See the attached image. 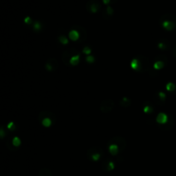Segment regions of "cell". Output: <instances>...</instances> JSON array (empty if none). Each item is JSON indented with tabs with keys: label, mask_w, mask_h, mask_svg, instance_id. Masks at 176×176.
Instances as JSON below:
<instances>
[{
	"label": "cell",
	"mask_w": 176,
	"mask_h": 176,
	"mask_svg": "<svg viewBox=\"0 0 176 176\" xmlns=\"http://www.w3.org/2000/svg\"><path fill=\"white\" fill-rule=\"evenodd\" d=\"M95 57L93 56V55H88L87 57H86V61L88 62V63H94L95 62Z\"/></svg>",
	"instance_id": "cb8c5ba5"
},
{
	"label": "cell",
	"mask_w": 176,
	"mask_h": 176,
	"mask_svg": "<svg viewBox=\"0 0 176 176\" xmlns=\"http://www.w3.org/2000/svg\"><path fill=\"white\" fill-rule=\"evenodd\" d=\"M12 144L14 147H18L21 144V139L18 137H14L12 138Z\"/></svg>",
	"instance_id": "603a6c76"
},
{
	"label": "cell",
	"mask_w": 176,
	"mask_h": 176,
	"mask_svg": "<svg viewBox=\"0 0 176 176\" xmlns=\"http://www.w3.org/2000/svg\"><path fill=\"white\" fill-rule=\"evenodd\" d=\"M131 68L137 72H145L149 71L150 68V62L149 59L143 55H137V57L133 58L130 63Z\"/></svg>",
	"instance_id": "7a4b0ae2"
},
{
	"label": "cell",
	"mask_w": 176,
	"mask_h": 176,
	"mask_svg": "<svg viewBox=\"0 0 176 176\" xmlns=\"http://www.w3.org/2000/svg\"><path fill=\"white\" fill-rule=\"evenodd\" d=\"M80 59H81V56H80V53H76L75 55H73L70 60V65H78V63L80 62Z\"/></svg>",
	"instance_id": "2e32d148"
},
{
	"label": "cell",
	"mask_w": 176,
	"mask_h": 176,
	"mask_svg": "<svg viewBox=\"0 0 176 176\" xmlns=\"http://www.w3.org/2000/svg\"><path fill=\"white\" fill-rule=\"evenodd\" d=\"M125 147H126V141L123 137L120 136L112 137L107 143L108 151L113 156L117 155L119 153L124 151Z\"/></svg>",
	"instance_id": "6da1fadb"
},
{
	"label": "cell",
	"mask_w": 176,
	"mask_h": 176,
	"mask_svg": "<svg viewBox=\"0 0 176 176\" xmlns=\"http://www.w3.org/2000/svg\"><path fill=\"white\" fill-rule=\"evenodd\" d=\"M107 14L109 15V16H111V15L113 14V9H112V7L109 6V5L107 7Z\"/></svg>",
	"instance_id": "4316f807"
},
{
	"label": "cell",
	"mask_w": 176,
	"mask_h": 176,
	"mask_svg": "<svg viewBox=\"0 0 176 176\" xmlns=\"http://www.w3.org/2000/svg\"><path fill=\"white\" fill-rule=\"evenodd\" d=\"M157 47L161 50H167L169 47V42L167 41V40H159L157 42Z\"/></svg>",
	"instance_id": "9a60e30c"
},
{
	"label": "cell",
	"mask_w": 176,
	"mask_h": 176,
	"mask_svg": "<svg viewBox=\"0 0 176 176\" xmlns=\"http://www.w3.org/2000/svg\"><path fill=\"white\" fill-rule=\"evenodd\" d=\"M173 55L176 58V46L173 47Z\"/></svg>",
	"instance_id": "f1b7e54d"
},
{
	"label": "cell",
	"mask_w": 176,
	"mask_h": 176,
	"mask_svg": "<svg viewBox=\"0 0 176 176\" xmlns=\"http://www.w3.org/2000/svg\"><path fill=\"white\" fill-rule=\"evenodd\" d=\"M102 167L105 171L107 172H109V171H112L114 169L115 167V164L114 162L113 161V160L109 159V158H106L104 161H103V163H102Z\"/></svg>",
	"instance_id": "4fadbf2b"
},
{
	"label": "cell",
	"mask_w": 176,
	"mask_h": 176,
	"mask_svg": "<svg viewBox=\"0 0 176 176\" xmlns=\"http://www.w3.org/2000/svg\"><path fill=\"white\" fill-rule=\"evenodd\" d=\"M143 113H146V114H149V113H153L154 108H153L152 104H151L149 101H145V102L143 104Z\"/></svg>",
	"instance_id": "5bb4252c"
},
{
	"label": "cell",
	"mask_w": 176,
	"mask_h": 176,
	"mask_svg": "<svg viewBox=\"0 0 176 176\" xmlns=\"http://www.w3.org/2000/svg\"><path fill=\"white\" fill-rule=\"evenodd\" d=\"M86 38H87V33L83 27H79V26L73 27L69 32V39L72 41H77L78 40L80 41H84Z\"/></svg>",
	"instance_id": "277c9868"
},
{
	"label": "cell",
	"mask_w": 176,
	"mask_h": 176,
	"mask_svg": "<svg viewBox=\"0 0 176 176\" xmlns=\"http://www.w3.org/2000/svg\"><path fill=\"white\" fill-rule=\"evenodd\" d=\"M78 52L74 49V48H70V49H67L65 50L63 54H62V59H63V62L64 64L66 65V66H69L70 65V60L71 59V57L73 55H75L76 53H77Z\"/></svg>",
	"instance_id": "ba28073f"
},
{
	"label": "cell",
	"mask_w": 176,
	"mask_h": 176,
	"mask_svg": "<svg viewBox=\"0 0 176 176\" xmlns=\"http://www.w3.org/2000/svg\"><path fill=\"white\" fill-rule=\"evenodd\" d=\"M102 1H103V3L104 4H106V5H107L109 2H110V0H102Z\"/></svg>",
	"instance_id": "f546056e"
},
{
	"label": "cell",
	"mask_w": 176,
	"mask_h": 176,
	"mask_svg": "<svg viewBox=\"0 0 176 176\" xmlns=\"http://www.w3.org/2000/svg\"><path fill=\"white\" fill-rule=\"evenodd\" d=\"M119 104L124 107H128L131 104V101L127 97H122V99L119 101Z\"/></svg>",
	"instance_id": "ac0fdd59"
},
{
	"label": "cell",
	"mask_w": 176,
	"mask_h": 176,
	"mask_svg": "<svg viewBox=\"0 0 176 176\" xmlns=\"http://www.w3.org/2000/svg\"><path fill=\"white\" fill-rule=\"evenodd\" d=\"M166 89L169 92H173L176 89V85L173 82H169L166 84Z\"/></svg>",
	"instance_id": "ffe728a7"
},
{
	"label": "cell",
	"mask_w": 176,
	"mask_h": 176,
	"mask_svg": "<svg viewBox=\"0 0 176 176\" xmlns=\"http://www.w3.org/2000/svg\"><path fill=\"white\" fill-rule=\"evenodd\" d=\"M83 53L84 54H86L87 56H88V55H90V54H91V49H90L89 47H85L84 49L83 50Z\"/></svg>",
	"instance_id": "d4e9b609"
},
{
	"label": "cell",
	"mask_w": 176,
	"mask_h": 176,
	"mask_svg": "<svg viewBox=\"0 0 176 176\" xmlns=\"http://www.w3.org/2000/svg\"><path fill=\"white\" fill-rule=\"evenodd\" d=\"M104 153L103 150L101 147L99 146H93L91 147L88 151H87V156L89 160L93 161H99L102 156Z\"/></svg>",
	"instance_id": "8992f818"
},
{
	"label": "cell",
	"mask_w": 176,
	"mask_h": 176,
	"mask_svg": "<svg viewBox=\"0 0 176 176\" xmlns=\"http://www.w3.org/2000/svg\"><path fill=\"white\" fill-rule=\"evenodd\" d=\"M154 64H153V69L154 70H161L162 68H164V66L167 64V58L162 56V55H159L157 56L155 60H154Z\"/></svg>",
	"instance_id": "9c48e42d"
},
{
	"label": "cell",
	"mask_w": 176,
	"mask_h": 176,
	"mask_svg": "<svg viewBox=\"0 0 176 176\" xmlns=\"http://www.w3.org/2000/svg\"><path fill=\"white\" fill-rule=\"evenodd\" d=\"M7 128H8L9 130H11V131L15 130V128H16V126H15V123H13V122H10V123L7 125Z\"/></svg>",
	"instance_id": "484cf974"
},
{
	"label": "cell",
	"mask_w": 176,
	"mask_h": 176,
	"mask_svg": "<svg viewBox=\"0 0 176 176\" xmlns=\"http://www.w3.org/2000/svg\"><path fill=\"white\" fill-rule=\"evenodd\" d=\"M33 27H34L33 29H34V30L35 32H40L41 30V29H42V25H41V23L39 21L34 22L33 23Z\"/></svg>",
	"instance_id": "44dd1931"
},
{
	"label": "cell",
	"mask_w": 176,
	"mask_h": 176,
	"mask_svg": "<svg viewBox=\"0 0 176 176\" xmlns=\"http://www.w3.org/2000/svg\"><path fill=\"white\" fill-rule=\"evenodd\" d=\"M59 43H61L62 45H68L69 44V39L65 35H60L58 38Z\"/></svg>",
	"instance_id": "d6986e66"
},
{
	"label": "cell",
	"mask_w": 176,
	"mask_h": 176,
	"mask_svg": "<svg viewBox=\"0 0 176 176\" xmlns=\"http://www.w3.org/2000/svg\"><path fill=\"white\" fill-rule=\"evenodd\" d=\"M46 70L48 71H56L59 68V63L57 61V59H49L47 63H46Z\"/></svg>",
	"instance_id": "30bf717a"
},
{
	"label": "cell",
	"mask_w": 176,
	"mask_h": 176,
	"mask_svg": "<svg viewBox=\"0 0 176 176\" xmlns=\"http://www.w3.org/2000/svg\"><path fill=\"white\" fill-rule=\"evenodd\" d=\"M89 5V6L88 7V9H89V11L90 12H92V13L97 12L98 10H99V8H100V5H98L97 2H96V3H95V2H94V3L90 2Z\"/></svg>",
	"instance_id": "e0dca14e"
},
{
	"label": "cell",
	"mask_w": 176,
	"mask_h": 176,
	"mask_svg": "<svg viewBox=\"0 0 176 176\" xmlns=\"http://www.w3.org/2000/svg\"><path fill=\"white\" fill-rule=\"evenodd\" d=\"M161 27L167 31H172L176 28V18L171 15H164L160 19Z\"/></svg>",
	"instance_id": "5b68a950"
},
{
	"label": "cell",
	"mask_w": 176,
	"mask_h": 176,
	"mask_svg": "<svg viewBox=\"0 0 176 176\" xmlns=\"http://www.w3.org/2000/svg\"><path fill=\"white\" fill-rule=\"evenodd\" d=\"M39 176H53L51 171L47 168H43L40 171Z\"/></svg>",
	"instance_id": "7402d4cb"
},
{
	"label": "cell",
	"mask_w": 176,
	"mask_h": 176,
	"mask_svg": "<svg viewBox=\"0 0 176 176\" xmlns=\"http://www.w3.org/2000/svg\"><path fill=\"white\" fill-rule=\"evenodd\" d=\"M113 107H114V102L111 99H106L102 101L100 105V109L104 113H107L111 112L113 109Z\"/></svg>",
	"instance_id": "52a82bcc"
},
{
	"label": "cell",
	"mask_w": 176,
	"mask_h": 176,
	"mask_svg": "<svg viewBox=\"0 0 176 176\" xmlns=\"http://www.w3.org/2000/svg\"><path fill=\"white\" fill-rule=\"evenodd\" d=\"M166 94L163 92V91H156L153 96V99H154V101L159 105H161L165 101H166Z\"/></svg>",
	"instance_id": "8fae6325"
},
{
	"label": "cell",
	"mask_w": 176,
	"mask_h": 176,
	"mask_svg": "<svg viewBox=\"0 0 176 176\" xmlns=\"http://www.w3.org/2000/svg\"><path fill=\"white\" fill-rule=\"evenodd\" d=\"M169 121V117L165 113H159L156 117V122L158 125H164Z\"/></svg>",
	"instance_id": "7c38bea8"
},
{
	"label": "cell",
	"mask_w": 176,
	"mask_h": 176,
	"mask_svg": "<svg viewBox=\"0 0 176 176\" xmlns=\"http://www.w3.org/2000/svg\"><path fill=\"white\" fill-rule=\"evenodd\" d=\"M24 22H25L26 23H28V24H30V23H33V22H32V20L30 19V17H27L25 18Z\"/></svg>",
	"instance_id": "83f0119b"
},
{
	"label": "cell",
	"mask_w": 176,
	"mask_h": 176,
	"mask_svg": "<svg viewBox=\"0 0 176 176\" xmlns=\"http://www.w3.org/2000/svg\"><path fill=\"white\" fill-rule=\"evenodd\" d=\"M38 120L44 127H50L55 123L56 117H55V114L53 113L52 112L44 110L39 113Z\"/></svg>",
	"instance_id": "3957f363"
}]
</instances>
